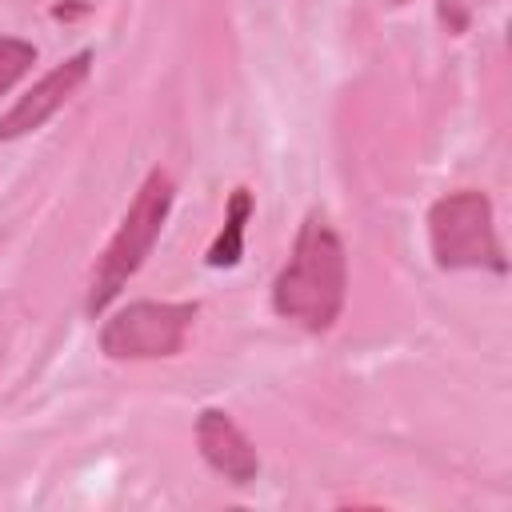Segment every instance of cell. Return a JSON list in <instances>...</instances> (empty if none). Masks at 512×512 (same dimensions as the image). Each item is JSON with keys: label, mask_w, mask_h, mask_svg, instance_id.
<instances>
[{"label": "cell", "mask_w": 512, "mask_h": 512, "mask_svg": "<svg viewBox=\"0 0 512 512\" xmlns=\"http://www.w3.org/2000/svg\"><path fill=\"white\" fill-rule=\"evenodd\" d=\"M392 4H404V0H392Z\"/></svg>", "instance_id": "cell-9"}, {"label": "cell", "mask_w": 512, "mask_h": 512, "mask_svg": "<svg viewBox=\"0 0 512 512\" xmlns=\"http://www.w3.org/2000/svg\"><path fill=\"white\" fill-rule=\"evenodd\" d=\"M200 308L192 300H132L100 324V352L108 360L176 356Z\"/></svg>", "instance_id": "cell-4"}, {"label": "cell", "mask_w": 512, "mask_h": 512, "mask_svg": "<svg viewBox=\"0 0 512 512\" xmlns=\"http://www.w3.org/2000/svg\"><path fill=\"white\" fill-rule=\"evenodd\" d=\"M92 76V48H80L76 56L60 60L56 68H48L4 116H0V144L8 140H20V136H32L36 128H44L76 92L80 84Z\"/></svg>", "instance_id": "cell-5"}, {"label": "cell", "mask_w": 512, "mask_h": 512, "mask_svg": "<svg viewBox=\"0 0 512 512\" xmlns=\"http://www.w3.org/2000/svg\"><path fill=\"white\" fill-rule=\"evenodd\" d=\"M172 196H176V188H172V176H168L164 168H152V172L144 176V184L136 188V196H132L128 212H124L120 228L112 232V240L104 244L100 260H96V268H92L88 296H84V312H88L92 320L124 292V284H128V280L140 272V264L148 260V252H152V244L160 240V228H164V220H168V212H172Z\"/></svg>", "instance_id": "cell-2"}, {"label": "cell", "mask_w": 512, "mask_h": 512, "mask_svg": "<svg viewBox=\"0 0 512 512\" xmlns=\"http://www.w3.org/2000/svg\"><path fill=\"white\" fill-rule=\"evenodd\" d=\"M344 296H348L344 240L332 228V220L312 208L296 232L288 264L272 280V312L320 336L340 320Z\"/></svg>", "instance_id": "cell-1"}, {"label": "cell", "mask_w": 512, "mask_h": 512, "mask_svg": "<svg viewBox=\"0 0 512 512\" xmlns=\"http://www.w3.org/2000/svg\"><path fill=\"white\" fill-rule=\"evenodd\" d=\"M428 252L440 272H508L504 244L496 236L492 200L480 188H456L428 208Z\"/></svg>", "instance_id": "cell-3"}, {"label": "cell", "mask_w": 512, "mask_h": 512, "mask_svg": "<svg viewBox=\"0 0 512 512\" xmlns=\"http://www.w3.org/2000/svg\"><path fill=\"white\" fill-rule=\"evenodd\" d=\"M32 64H36V44H28L20 36H0V96L16 80H24L32 72Z\"/></svg>", "instance_id": "cell-8"}, {"label": "cell", "mask_w": 512, "mask_h": 512, "mask_svg": "<svg viewBox=\"0 0 512 512\" xmlns=\"http://www.w3.org/2000/svg\"><path fill=\"white\" fill-rule=\"evenodd\" d=\"M252 208H256L252 192L248 188H232L228 208H224V228L216 232L212 248L204 252V264L208 268H236L244 260V228L252 220Z\"/></svg>", "instance_id": "cell-7"}, {"label": "cell", "mask_w": 512, "mask_h": 512, "mask_svg": "<svg viewBox=\"0 0 512 512\" xmlns=\"http://www.w3.org/2000/svg\"><path fill=\"white\" fill-rule=\"evenodd\" d=\"M196 448L204 456V464L224 476L228 484L244 488L260 476V452L256 444L244 436V428L224 412V408H204L196 416Z\"/></svg>", "instance_id": "cell-6"}]
</instances>
